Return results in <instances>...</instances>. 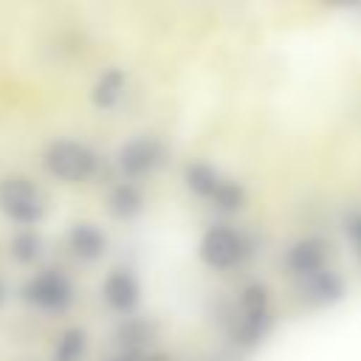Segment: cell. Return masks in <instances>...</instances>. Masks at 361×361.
Listing matches in <instances>:
<instances>
[{
  "label": "cell",
  "instance_id": "obj_1",
  "mask_svg": "<svg viewBox=\"0 0 361 361\" xmlns=\"http://www.w3.org/2000/svg\"><path fill=\"white\" fill-rule=\"evenodd\" d=\"M271 327V290L262 282H248L237 296V313L231 322V341L243 350L257 347Z\"/></svg>",
  "mask_w": 361,
  "mask_h": 361
},
{
  "label": "cell",
  "instance_id": "obj_2",
  "mask_svg": "<svg viewBox=\"0 0 361 361\" xmlns=\"http://www.w3.org/2000/svg\"><path fill=\"white\" fill-rule=\"evenodd\" d=\"M0 212L23 228H31L45 214V195L28 178L6 175L0 180Z\"/></svg>",
  "mask_w": 361,
  "mask_h": 361
},
{
  "label": "cell",
  "instance_id": "obj_3",
  "mask_svg": "<svg viewBox=\"0 0 361 361\" xmlns=\"http://www.w3.org/2000/svg\"><path fill=\"white\" fill-rule=\"evenodd\" d=\"M20 296L37 307V310H45V313H62L71 307L73 302V282L68 279L65 271L59 268H42L39 274L28 276Z\"/></svg>",
  "mask_w": 361,
  "mask_h": 361
},
{
  "label": "cell",
  "instance_id": "obj_4",
  "mask_svg": "<svg viewBox=\"0 0 361 361\" xmlns=\"http://www.w3.org/2000/svg\"><path fill=\"white\" fill-rule=\"evenodd\" d=\"M42 161L54 178L68 180V183L87 180L96 172V152L82 141H68V138L54 141V144H48Z\"/></svg>",
  "mask_w": 361,
  "mask_h": 361
},
{
  "label": "cell",
  "instance_id": "obj_5",
  "mask_svg": "<svg viewBox=\"0 0 361 361\" xmlns=\"http://www.w3.org/2000/svg\"><path fill=\"white\" fill-rule=\"evenodd\" d=\"M200 259L214 271H228L248 257V240L231 226H212L200 237Z\"/></svg>",
  "mask_w": 361,
  "mask_h": 361
},
{
  "label": "cell",
  "instance_id": "obj_6",
  "mask_svg": "<svg viewBox=\"0 0 361 361\" xmlns=\"http://www.w3.org/2000/svg\"><path fill=\"white\" fill-rule=\"evenodd\" d=\"M164 158H166V147L152 135H135L124 141L116 152V164L130 180L155 172L164 164Z\"/></svg>",
  "mask_w": 361,
  "mask_h": 361
},
{
  "label": "cell",
  "instance_id": "obj_7",
  "mask_svg": "<svg viewBox=\"0 0 361 361\" xmlns=\"http://www.w3.org/2000/svg\"><path fill=\"white\" fill-rule=\"evenodd\" d=\"M102 299L116 313H133L141 302V285L127 265H116L102 279Z\"/></svg>",
  "mask_w": 361,
  "mask_h": 361
},
{
  "label": "cell",
  "instance_id": "obj_8",
  "mask_svg": "<svg viewBox=\"0 0 361 361\" xmlns=\"http://www.w3.org/2000/svg\"><path fill=\"white\" fill-rule=\"evenodd\" d=\"M327 259H330V243L322 237H302L285 251V265L299 279L327 268Z\"/></svg>",
  "mask_w": 361,
  "mask_h": 361
},
{
  "label": "cell",
  "instance_id": "obj_9",
  "mask_svg": "<svg viewBox=\"0 0 361 361\" xmlns=\"http://www.w3.org/2000/svg\"><path fill=\"white\" fill-rule=\"evenodd\" d=\"M299 293L307 305L324 307V305H336L338 299H344L347 288H344V279L333 268H322V271L299 279Z\"/></svg>",
  "mask_w": 361,
  "mask_h": 361
},
{
  "label": "cell",
  "instance_id": "obj_10",
  "mask_svg": "<svg viewBox=\"0 0 361 361\" xmlns=\"http://www.w3.org/2000/svg\"><path fill=\"white\" fill-rule=\"evenodd\" d=\"M68 248L85 262H96L107 254V234L93 223H73L68 231Z\"/></svg>",
  "mask_w": 361,
  "mask_h": 361
},
{
  "label": "cell",
  "instance_id": "obj_11",
  "mask_svg": "<svg viewBox=\"0 0 361 361\" xmlns=\"http://www.w3.org/2000/svg\"><path fill=\"white\" fill-rule=\"evenodd\" d=\"M107 209L116 220H133L144 212V192L138 183L133 180H118L113 189H110V197H107Z\"/></svg>",
  "mask_w": 361,
  "mask_h": 361
},
{
  "label": "cell",
  "instance_id": "obj_12",
  "mask_svg": "<svg viewBox=\"0 0 361 361\" xmlns=\"http://www.w3.org/2000/svg\"><path fill=\"white\" fill-rule=\"evenodd\" d=\"M124 85H127V73H124L121 68H107V71L96 79V85H93V90H90L93 104L102 107V110L118 104V99H121V93H124Z\"/></svg>",
  "mask_w": 361,
  "mask_h": 361
},
{
  "label": "cell",
  "instance_id": "obj_13",
  "mask_svg": "<svg viewBox=\"0 0 361 361\" xmlns=\"http://www.w3.org/2000/svg\"><path fill=\"white\" fill-rule=\"evenodd\" d=\"M183 180H186V186H189L197 197L212 200V195H214V189L220 186L223 175H220L212 164H206V161H195V164H189V166L183 169Z\"/></svg>",
  "mask_w": 361,
  "mask_h": 361
},
{
  "label": "cell",
  "instance_id": "obj_14",
  "mask_svg": "<svg viewBox=\"0 0 361 361\" xmlns=\"http://www.w3.org/2000/svg\"><path fill=\"white\" fill-rule=\"evenodd\" d=\"M8 254L20 265H34L42 254V237L34 228H20V231H14V237L8 243Z\"/></svg>",
  "mask_w": 361,
  "mask_h": 361
},
{
  "label": "cell",
  "instance_id": "obj_15",
  "mask_svg": "<svg viewBox=\"0 0 361 361\" xmlns=\"http://www.w3.org/2000/svg\"><path fill=\"white\" fill-rule=\"evenodd\" d=\"M87 353V333L82 327H68L56 338L54 361H82Z\"/></svg>",
  "mask_w": 361,
  "mask_h": 361
},
{
  "label": "cell",
  "instance_id": "obj_16",
  "mask_svg": "<svg viewBox=\"0 0 361 361\" xmlns=\"http://www.w3.org/2000/svg\"><path fill=\"white\" fill-rule=\"evenodd\" d=\"M209 203H212L214 209H220V212H240V209L245 206V186H243L240 180L223 178Z\"/></svg>",
  "mask_w": 361,
  "mask_h": 361
},
{
  "label": "cell",
  "instance_id": "obj_17",
  "mask_svg": "<svg viewBox=\"0 0 361 361\" xmlns=\"http://www.w3.org/2000/svg\"><path fill=\"white\" fill-rule=\"evenodd\" d=\"M118 341L127 347V350H141L144 344H149V327L138 319H130L118 327Z\"/></svg>",
  "mask_w": 361,
  "mask_h": 361
},
{
  "label": "cell",
  "instance_id": "obj_18",
  "mask_svg": "<svg viewBox=\"0 0 361 361\" xmlns=\"http://www.w3.org/2000/svg\"><path fill=\"white\" fill-rule=\"evenodd\" d=\"M347 234H350V240L361 248V212H353V214L347 217Z\"/></svg>",
  "mask_w": 361,
  "mask_h": 361
},
{
  "label": "cell",
  "instance_id": "obj_19",
  "mask_svg": "<svg viewBox=\"0 0 361 361\" xmlns=\"http://www.w3.org/2000/svg\"><path fill=\"white\" fill-rule=\"evenodd\" d=\"M6 293H8V290H6V282H3V279H0V305H3V302H6Z\"/></svg>",
  "mask_w": 361,
  "mask_h": 361
},
{
  "label": "cell",
  "instance_id": "obj_20",
  "mask_svg": "<svg viewBox=\"0 0 361 361\" xmlns=\"http://www.w3.org/2000/svg\"><path fill=\"white\" fill-rule=\"evenodd\" d=\"M116 361H138L135 355H121V358H116Z\"/></svg>",
  "mask_w": 361,
  "mask_h": 361
}]
</instances>
